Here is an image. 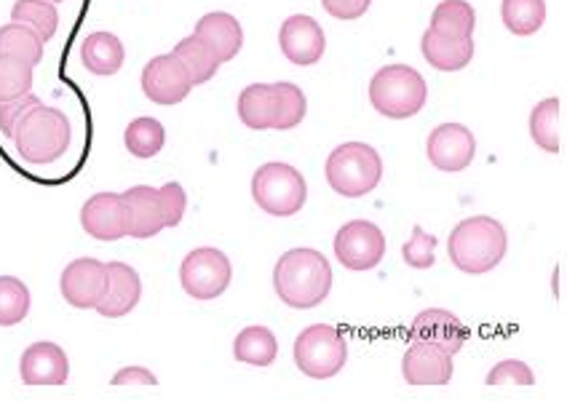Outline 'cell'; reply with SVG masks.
Masks as SVG:
<instances>
[{
	"instance_id": "cell-29",
	"label": "cell",
	"mask_w": 567,
	"mask_h": 409,
	"mask_svg": "<svg viewBox=\"0 0 567 409\" xmlns=\"http://www.w3.org/2000/svg\"><path fill=\"white\" fill-rule=\"evenodd\" d=\"M501 19L512 35H536L546 22V0H501Z\"/></svg>"
},
{
	"instance_id": "cell-20",
	"label": "cell",
	"mask_w": 567,
	"mask_h": 409,
	"mask_svg": "<svg viewBox=\"0 0 567 409\" xmlns=\"http://www.w3.org/2000/svg\"><path fill=\"white\" fill-rule=\"evenodd\" d=\"M121 196H124L128 207V226H132L128 235L132 239H153V235H158L166 228L156 188H151V185H134V188H128Z\"/></svg>"
},
{
	"instance_id": "cell-31",
	"label": "cell",
	"mask_w": 567,
	"mask_h": 409,
	"mask_svg": "<svg viewBox=\"0 0 567 409\" xmlns=\"http://www.w3.org/2000/svg\"><path fill=\"white\" fill-rule=\"evenodd\" d=\"M11 22L28 24L43 41H51L60 28V14H56V6L51 0H17L14 9H11Z\"/></svg>"
},
{
	"instance_id": "cell-37",
	"label": "cell",
	"mask_w": 567,
	"mask_h": 409,
	"mask_svg": "<svg viewBox=\"0 0 567 409\" xmlns=\"http://www.w3.org/2000/svg\"><path fill=\"white\" fill-rule=\"evenodd\" d=\"M158 203L166 228H177L183 222L185 209H188V193L179 182H166L164 188H158Z\"/></svg>"
},
{
	"instance_id": "cell-3",
	"label": "cell",
	"mask_w": 567,
	"mask_h": 409,
	"mask_svg": "<svg viewBox=\"0 0 567 409\" xmlns=\"http://www.w3.org/2000/svg\"><path fill=\"white\" fill-rule=\"evenodd\" d=\"M14 148L22 161L47 166L60 161L73 143V126L62 111L49 105H35L14 129Z\"/></svg>"
},
{
	"instance_id": "cell-24",
	"label": "cell",
	"mask_w": 567,
	"mask_h": 409,
	"mask_svg": "<svg viewBox=\"0 0 567 409\" xmlns=\"http://www.w3.org/2000/svg\"><path fill=\"white\" fill-rule=\"evenodd\" d=\"M43 49H47V41L28 24L11 22L0 28V56H11V60L28 62L30 67H35L43 62Z\"/></svg>"
},
{
	"instance_id": "cell-14",
	"label": "cell",
	"mask_w": 567,
	"mask_h": 409,
	"mask_svg": "<svg viewBox=\"0 0 567 409\" xmlns=\"http://www.w3.org/2000/svg\"><path fill=\"white\" fill-rule=\"evenodd\" d=\"M81 226L96 241L126 239L128 230V207L121 193H96L83 203Z\"/></svg>"
},
{
	"instance_id": "cell-9",
	"label": "cell",
	"mask_w": 567,
	"mask_h": 409,
	"mask_svg": "<svg viewBox=\"0 0 567 409\" xmlns=\"http://www.w3.org/2000/svg\"><path fill=\"white\" fill-rule=\"evenodd\" d=\"M334 258L348 271H372L385 258V235L375 222L351 220L334 235Z\"/></svg>"
},
{
	"instance_id": "cell-35",
	"label": "cell",
	"mask_w": 567,
	"mask_h": 409,
	"mask_svg": "<svg viewBox=\"0 0 567 409\" xmlns=\"http://www.w3.org/2000/svg\"><path fill=\"white\" fill-rule=\"evenodd\" d=\"M436 235L425 233L421 226L412 228V239L408 244L402 247V260L408 262L410 268H415V271H425V268H431L436 262Z\"/></svg>"
},
{
	"instance_id": "cell-30",
	"label": "cell",
	"mask_w": 567,
	"mask_h": 409,
	"mask_svg": "<svg viewBox=\"0 0 567 409\" xmlns=\"http://www.w3.org/2000/svg\"><path fill=\"white\" fill-rule=\"evenodd\" d=\"M124 143L126 150L132 153L134 158H156L161 150H164L166 143V132L164 124L156 118H134L132 124L126 126L124 132Z\"/></svg>"
},
{
	"instance_id": "cell-27",
	"label": "cell",
	"mask_w": 567,
	"mask_h": 409,
	"mask_svg": "<svg viewBox=\"0 0 567 409\" xmlns=\"http://www.w3.org/2000/svg\"><path fill=\"white\" fill-rule=\"evenodd\" d=\"M476 28V11L468 0H442L431 14L434 33L447 38H472Z\"/></svg>"
},
{
	"instance_id": "cell-7",
	"label": "cell",
	"mask_w": 567,
	"mask_h": 409,
	"mask_svg": "<svg viewBox=\"0 0 567 409\" xmlns=\"http://www.w3.org/2000/svg\"><path fill=\"white\" fill-rule=\"evenodd\" d=\"M348 361V343L330 324H311L295 340V364L306 377L330 380L343 373Z\"/></svg>"
},
{
	"instance_id": "cell-22",
	"label": "cell",
	"mask_w": 567,
	"mask_h": 409,
	"mask_svg": "<svg viewBox=\"0 0 567 409\" xmlns=\"http://www.w3.org/2000/svg\"><path fill=\"white\" fill-rule=\"evenodd\" d=\"M236 111L247 129L268 132L276 120V86L274 83H252L238 94Z\"/></svg>"
},
{
	"instance_id": "cell-33",
	"label": "cell",
	"mask_w": 567,
	"mask_h": 409,
	"mask_svg": "<svg viewBox=\"0 0 567 409\" xmlns=\"http://www.w3.org/2000/svg\"><path fill=\"white\" fill-rule=\"evenodd\" d=\"M30 313V290L22 279L0 276V327H14Z\"/></svg>"
},
{
	"instance_id": "cell-23",
	"label": "cell",
	"mask_w": 567,
	"mask_h": 409,
	"mask_svg": "<svg viewBox=\"0 0 567 409\" xmlns=\"http://www.w3.org/2000/svg\"><path fill=\"white\" fill-rule=\"evenodd\" d=\"M81 60L83 67L94 75H115L124 67L126 51L124 43L118 41V35L113 33H92L86 35L81 46Z\"/></svg>"
},
{
	"instance_id": "cell-11",
	"label": "cell",
	"mask_w": 567,
	"mask_h": 409,
	"mask_svg": "<svg viewBox=\"0 0 567 409\" xmlns=\"http://www.w3.org/2000/svg\"><path fill=\"white\" fill-rule=\"evenodd\" d=\"M60 290H62L64 303L73 305V308H81V311L96 308L107 290V265L94 258L73 260L62 271Z\"/></svg>"
},
{
	"instance_id": "cell-25",
	"label": "cell",
	"mask_w": 567,
	"mask_h": 409,
	"mask_svg": "<svg viewBox=\"0 0 567 409\" xmlns=\"http://www.w3.org/2000/svg\"><path fill=\"white\" fill-rule=\"evenodd\" d=\"M234 356L241 364L270 367L279 356V343H276V335L268 327H247L236 335Z\"/></svg>"
},
{
	"instance_id": "cell-4",
	"label": "cell",
	"mask_w": 567,
	"mask_h": 409,
	"mask_svg": "<svg viewBox=\"0 0 567 409\" xmlns=\"http://www.w3.org/2000/svg\"><path fill=\"white\" fill-rule=\"evenodd\" d=\"M324 177L338 196H370L380 180H383V158H380V153L372 145L343 143L327 158Z\"/></svg>"
},
{
	"instance_id": "cell-17",
	"label": "cell",
	"mask_w": 567,
	"mask_h": 409,
	"mask_svg": "<svg viewBox=\"0 0 567 409\" xmlns=\"http://www.w3.org/2000/svg\"><path fill=\"white\" fill-rule=\"evenodd\" d=\"M408 386H447L453 380V356L431 343H412L402 359Z\"/></svg>"
},
{
	"instance_id": "cell-39",
	"label": "cell",
	"mask_w": 567,
	"mask_h": 409,
	"mask_svg": "<svg viewBox=\"0 0 567 409\" xmlns=\"http://www.w3.org/2000/svg\"><path fill=\"white\" fill-rule=\"evenodd\" d=\"M324 11L340 22H353V19L364 17L367 9L372 6V0H321Z\"/></svg>"
},
{
	"instance_id": "cell-8",
	"label": "cell",
	"mask_w": 567,
	"mask_h": 409,
	"mask_svg": "<svg viewBox=\"0 0 567 409\" xmlns=\"http://www.w3.org/2000/svg\"><path fill=\"white\" fill-rule=\"evenodd\" d=\"M230 279H234V265L228 254L215 247L193 249L179 265L183 290L193 300H217L230 286Z\"/></svg>"
},
{
	"instance_id": "cell-36",
	"label": "cell",
	"mask_w": 567,
	"mask_h": 409,
	"mask_svg": "<svg viewBox=\"0 0 567 409\" xmlns=\"http://www.w3.org/2000/svg\"><path fill=\"white\" fill-rule=\"evenodd\" d=\"M487 386H519V388H530L536 386V375L533 369L527 367L525 361L519 359H506L498 361L493 369L487 373Z\"/></svg>"
},
{
	"instance_id": "cell-40",
	"label": "cell",
	"mask_w": 567,
	"mask_h": 409,
	"mask_svg": "<svg viewBox=\"0 0 567 409\" xmlns=\"http://www.w3.org/2000/svg\"><path fill=\"white\" fill-rule=\"evenodd\" d=\"M113 386L115 388H147V386H158V377L151 373V369H145V367H137V364H134V367H124V369H118V373L113 375Z\"/></svg>"
},
{
	"instance_id": "cell-26",
	"label": "cell",
	"mask_w": 567,
	"mask_h": 409,
	"mask_svg": "<svg viewBox=\"0 0 567 409\" xmlns=\"http://www.w3.org/2000/svg\"><path fill=\"white\" fill-rule=\"evenodd\" d=\"M559 126H563V102L557 97L540 99L530 113V137L540 150L559 153L563 148V137H559Z\"/></svg>"
},
{
	"instance_id": "cell-28",
	"label": "cell",
	"mask_w": 567,
	"mask_h": 409,
	"mask_svg": "<svg viewBox=\"0 0 567 409\" xmlns=\"http://www.w3.org/2000/svg\"><path fill=\"white\" fill-rule=\"evenodd\" d=\"M172 54L183 62L185 70H188L193 86L209 83L217 75V70H220V60H217V56L209 51V46H206L202 38L196 35L183 38V41L174 46Z\"/></svg>"
},
{
	"instance_id": "cell-16",
	"label": "cell",
	"mask_w": 567,
	"mask_h": 409,
	"mask_svg": "<svg viewBox=\"0 0 567 409\" xmlns=\"http://www.w3.org/2000/svg\"><path fill=\"white\" fill-rule=\"evenodd\" d=\"M24 386H64L70 377L68 354L56 343H32L19 361Z\"/></svg>"
},
{
	"instance_id": "cell-38",
	"label": "cell",
	"mask_w": 567,
	"mask_h": 409,
	"mask_svg": "<svg viewBox=\"0 0 567 409\" xmlns=\"http://www.w3.org/2000/svg\"><path fill=\"white\" fill-rule=\"evenodd\" d=\"M41 105V99L35 97V94H24V97H17V99H9V102H0V132L6 134V137H14V129L19 120L28 115L32 107Z\"/></svg>"
},
{
	"instance_id": "cell-19",
	"label": "cell",
	"mask_w": 567,
	"mask_h": 409,
	"mask_svg": "<svg viewBox=\"0 0 567 409\" xmlns=\"http://www.w3.org/2000/svg\"><path fill=\"white\" fill-rule=\"evenodd\" d=\"M193 35L202 38V41L209 46L212 54L223 62L236 60V54L244 46V30L241 22L234 14H225V11H212V14H204L198 19Z\"/></svg>"
},
{
	"instance_id": "cell-18",
	"label": "cell",
	"mask_w": 567,
	"mask_h": 409,
	"mask_svg": "<svg viewBox=\"0 0 567 409\" xmlns=\"http://www.w3.org/2000/svg\"><path fill=\"white\" fill-rule=\"evenodd\" d=\"M142 297V281L140 273L126 262H107V290L102 295L96 313L105 318H124L137 308Z\"/></svg>"
},
{
	"instance_id": "cell-21",
	"label": "cell",
	"mask_w": 567,
	"mask_h": 409,
	"mask_svg": "<svg viewBox=\"0 0 567 409\" xmlns=\"http://www.w3.org/2000/svg\"><path fill=\"white\" fill-rule=\"evenodd\" d=\"M421 51L434 70L442 73H457V70L468 67L474 60V38H447L425 30L421 38Z\"/></svg>"
},
{
	"instance_id": "cell-13",
	"label": "cell",
	"mask_w": 567,
	"mask_h": 409,
	"mask_svg": "<svg viewBox=\"0 0 567 409\" xmlns=\"http://www.w3.org/2000/svg\"><path fill=\"white\" fill-rule=\"evenodd\" d=\"M279 46H281V54L287 56L292 65L308 67V65H316V62L324 56L327 38H324V30H321V24L316 22L313 17L292 14L289 19H284L279 30Z\"/></svg>"
},
{
	"instance_id": "cell-6",
	"label": "cell",
	"mask_w": 567,
	"mask_h": 409,
	"mask_svg": "<svg viewBox=\"0 0 567 409\" xmlns=\"http://www.w3.org/2000/svg\"><path fill=\"white\" fill-rule=\"evenodd\" d=\"M252 198L266 214L292 217L308 201L306 177L289 164H262L252 177Z\"/></svg>"
},
{
	"instance_id": "cell-1",
	"label": "cell",
	"mask_w": 567,
	"mask_h": 409,
	"mask_svg": "<svg viewBox=\"0 0 567 409\" xmlns=\"http://www.w3.org/2000/svg\"><path fill=\"white\" fill-rule=\"evenodd\" d=\"M274 290L284 305L316 308L332 292V265L319 249L298 247L284 252L274 268Z\"/></svg>"
},
{
	"instance_id": "cell-12",
	"label": "cell",
	"mask_w": 567,
	"mask_h": 409,
	"mask_svg": "<svg viewBox=\"0 0 567 409\" xmlns=\"http://www.w3.org/2000/svg\"><path fill=\"white\" fill-rule=\"evenodd\" d=\"M425 153H429L431 166L447 171V175H455V171L472 166L476 156V139L472 129H466L463 124H442L429 134Z\"/></svg>"
},
{
	"instance_id": "cell-34",
	"label": "cell",
	"mask_w": 567,
	"mask_h": 409,
	"mask_svg": "<svg viewBox=\"0 0 567 409\" xmlns=\"http://www.w3.org/2000/svg\"><path fill=\"white\" fill-rule=\"evenodd\" d=\"M32 70L28 62L0 56V102L24 97L32 88Z\"/></svg>"
},
{
	"instance_id": "cell-15",
	"label": "cell",
	"mask_w": 567,
	"mask_h": 409,
	"mask_svg": "<svg viewBox=\"0 0 567 409\" xmlns=\"http://www.w3.org/2000/svg\"><path fill=\"white\" fill-rule=\"evenodd\" d=\"M410 340L412 343H431L436 348L447 350L450 356L461 354L463 345L468 340V329L455 313L444 308H429L421 311L415 316L410 327Z\"/></svg>"
},
{
	"instance_id": "cell-41",
	"label": "cell",
	"mask_w": 567,
	"mask_h": 409,
	"mask_svg": "<svg viewBox=\"0 0 567 409\" xmlns=\"http://www.w3.org/2000/svg\"><path fill=\"white\" fill-rule=\"evenodd\" d=\"M51 3H62V0H51Z\"/></svg>"
},
{
	"instance_id": "cell-2",
	"label": "cell",
	"mask_w": 567,
	"mask_h": 409,
	"mask_svg": "<svg viewBox=\"0 0 567 409\" xmlns=\"http://www.w3.org/2000/svg\"><path fill=\"white\" fill-rule=\"evenodd\" d=\"M506 228L495 217L487 214L468 217V220L457 222L447 241L450 262H453L457 271L472 273V276H482V273L498 268L501 260L506 258Z\"/></svg>"
},
{
	"instance_id": "cell-32",
	"label": "cell",
	"mask_w": 567,
	"mask_h": 409,
	"mask_svg": "<svg viewBox=\"0 0 567 409\" xmlns=\"http://www.w3.org/2000/svg\"><path fill=\"white\" fill-rule=\"evenodd\" d=\"M276 86V120H274V129L276 132H289L295 126L302 124L308 113V99L302 94L300 86L295 83H274Z\"/></svg>"
},
{
	"instance_id": "cell-5",
	"label": "cell",
	"mask_w": 567,
	"mask_h": 409,
	"mask_svg": "<svg viewBox=\"0 0 567 409\" xmlns=\"http://www.w3.org/2000/svg\"><path fill=\"white\" fill-rule=\"evenodd\" d=\"M429 99L423 75L410 65H385L370 81L372 107L385 118L404 120L417 115Z\"/></svg>"
},
{
	"instance_id": "cell-10",
	"label": "cell",
	"mask_w": 567,
	"mask_h": 409,
	"mask_svg": "<svg viewBox=\"0 0 567 409\" xmlns=\"http://www.w3.org/2000/svg\"><path fill=\"white\" fill-rule=\"evenodd\" d=\"M193 83L188 70L174 54H158L142 70V92L156 105H179L190 94Z\"/></svg>"
}]
</instances>
